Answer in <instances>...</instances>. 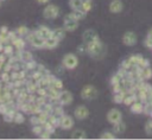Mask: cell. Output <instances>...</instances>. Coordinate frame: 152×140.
Instances as JSON below:
<instances>
[{
  "mask_svg": "<svg viewBox=\"0 0 152 140\" xmlns=\"http://www.w3.org/2000/svg\"><path fill=\"white\" fill-rule=\"evenodd\" d=\"M87 50H88L89 53H91L96 58L102 57L104 55V52H106V47L101 44V42H99V39H95L91 43L87 44Z\"/></svg>",
  "mask_w": 152,
  "mask_h": 140,
  "instance_id": "cell-1",
  "label": "cell"
},
{
  "mask_svg": "<svg viewBox=\"0 0 152 140\" xmlns=\"http://www.w3.org/2000/svg\"><path fill=\"white\" fill-rule=\"evenodd\" d=\"M26 42H28L33 47L36 49H40V47H44V40L40 36H38L34 31L33 32H28L26 36Z\"/></svg>",
  "mask_w": 152,
  "mask_h": 140,
  "instance_id": "cell-2",
  "label": "cell"
},
{
  "mask_svg": "<svg viewBox=\"0 0 152 140\" xmlns=\"http://www.w3.org/2000/svg\"><path fill=\"white\" fill-rule=\"evenodd\" d=\"M58 14H59V8L56 5H48L43 9V15L46 19H55L58 17Z\"/></svg>",
  "mask_w": 152,
  "mask_h": 140,
  "instance_id": "cell-3",
  "label": "cell"
},
{
  "mask_svg": "<svg viewBox=\"0 0 152 140\" xmlns=\"http://www.w3.org/2000/svg\"><path fill=\"white\" fill-rule=\"evenodd\" d=\"M62 63H63L64 68H66V69H74V68L77 66V64H78V59H77V57H76L75 55H72V53H68V55L64 56Z\"/></svg>",
  "mask_w": 152,
  "mask_h": 140,
  "instance_id": "cell-4",
  "label": "cell"
},
{
  "mask_svg": "<svg viewBox=\"0 0 152 140\" xmlns=\"http://www.w3.org/2000/svg\"><path fill=\"white\" fill-rule=\"evenodd\" d=\"M81 96L84 100H93V98H95L97 96V90L93 85H87V87H84L82 89Z\"/></svg>",
  "mask_w": 152,
  "mask_h": 140,
  "instance_id": "cell-5",
  "label": "cell"
},
{
  "mask_svg": "<svg viewBox=\"0 0 152 140\" xmlns=\"http://www.w3.org/2000/svg\"><path fill=\"white\" fill-rule=\"evenodd\" d=\"M57 100H58L59 104H62V106H64V104H70L71 101H72V95H71L70 91H68V90L59 91Z\"/></svg>",
  "mask_w": 152,
  "mask_h": 140,
  "instance_id": "cell-6",
  "label": "cell"
},
{
  "mask_svg": "<svg viewBox=\"0 0 152 140\" xmlns=\"http://www.w3.org/2000/svg\"><path fill=\"white\" fill-rule=\"evenodd\" d=\"M77 20L74 19L70 14L64 18V30L65 31H74L77 28Z\"/></svg>",
  "mask_w": 152,
  "mask_h": 140,
  "instance_id": "cell-7",
  "label": "cell"
},
{
  "mask_svg": "<svg viewBox=\"0 0 152 140\" xmlns=\"http://www.w3.org/2000/svg\"><path fill=\"white\" fill-rule=\"evenodd\" d=\"M58 126H61V127L64 128V129H69V128H71V127L74 126V120H72V117L69 116V115H62V116L59 117V123H58Z\"/></svg>",
  "mask_w": 152,
  "mask_h": 140,
  "instance_id": "cell-8",
  "label": "cell"
},
{
  "mask_svg": "<svg viewBox=\"0 0 152 140\" xmlns=\"http://www.w3.org/2000/svg\"><path fill=\"white\" fill-rule=\"evenodd\" d=\"M107 119L110 123H115V122H119L121 121V113L118 110V109H112L108 115H107Z\"/></svg>",
  "mask_w": 152,
  "mask_h": 140,
  "instance_id": "cell-9",
  "label": "cell"
},
{
  "mask_svg": "<svg viewBox=\"0 0 152 140\" xmlns=\"http://www.w3.org/2000/svg\"><path fill=\"white\" fill-rule=\"evenodd\" d=\"M88 114H89V110H88V108H86L84 106H78V107L75 109V116H76V119H78V120L86 119V117L88 116Z\"/></svg>",
  "mask_w": 152,
  "mask_h": 140,
  "instance_id": "cell-10",
  "label": "cell"
},
{
  "mask_svg": "<svg viewBox=\"0 0 152 140\" xmlns=\"http://www.w3.org/2000/svg\"><path fill=\"white\" fill-rule=\"evenodd\" d=\"M34 32H36L38 36H40L43 39H46V38H49V37L52 36V31H51L49 27H46V26H39Z\"/></svg>",
  "mask_w": 152,
  "mask_h": 140,
  "instance_id": "cell-11",
  "label": "cell"
},
{
  "mask_svg": "<svg viewBox=\"0 0 152 140\" xmlns=\"http://www.w3.org/2000/svg\"><path fill=\"white\" fill-rule=\"evenodd\" d=\"M97 39V36H96V32L93 31V30H88L83 33V40H84V45L91 43L93 40Z\"/></svg>",
  "mask_w": 152,
  "mask_h": 140,
  "instance_id": "cell-12",
  "label": "cell"
},
{
  "mask_svg": "<svg viewBox=\"0 0 152 140\" xmlns=\"http://www.w3.org/2000/svg\"><path fill=\"white\" fill-rule=\"evenodd\" d=\"M122 40H124V43H125L126 45H133V44H135V42H137V36H135V33H133V32H126V33L124 34Z\"/></svg>",
  "mask_w": 152,
  "mask_h": 140,
  "instance_id": "cell-13",
  "label": "cell"
},
{
  "mask_svg": "<svg viewBox=\"0 0 152 140\" xmlns=\"http://www.w3.org/2000/svg\"><path fill=\"white\" fill-rule=\"evenodd\" d=\"M13 46H14V49L15 50H23V49H25V45H26V40L24 39V37H17L12 43H11Z\"/></svg>",
  "mask_w": 152,
  "mask_h": 140,
  "instance_id": "cell-14",
  "label": "cell"
},
{
  "mask_svg": "<svg viewBox=\"0 0 152 140\" xmlns=\"http://www.w3.org/2000/svg\"><path fill=\"white\" fill-rule=\"evenodd\" d=\"M109 9L113 13H119L122 11V2L120 0H113L109 5Z\"/></svg>",
  "mask_w": 152,
  "mask_h": 140,
  "instance_id": "cell-15",
  "label": "cell"
},
{
  "mask_svg": "<svg viewBox=\"0 0 152 140\" xmlns=\"http://www.w3.org/2000/svg\"><path fill=\"white\" fill-rule=\"evenodd\" d=\"M58 39H56L55 37H49V38H46L45 40H44V47H46V49H53V47H56L57 45H58Z\"/></svg>",
  "mask_w": 152,
  "mask_h": 140,
  "instance_id": "cell-16",
  "label": "cell"
},
{
  "mask_svg": "<svg viewBox=\"0 0 152 140\" xmlns=\"http://www.w3.org/2000/svg\"><path fill=\"white\" fill-rule=\"evenodd\" d=\"M14 51H15L14 46H13L11 43H6V44H4V47H2V51H1V52H2L6 57H10V56H13Z\"/></svg>",
  "mask_w": 152,
  "mask_h": 140,
  "instance_id": "cell-17",
  "label": "cell"
},
{
  "mask_svg": "<svg viewBox=\"0 0 152 140\" xmlns=\"http://www.w3.org/2000/svg\"><path fill=\"white\" fill-rule=\"evenodd\" d=\"M25 121V115L23 112L20 110H15L14 115H13V122L14 123H23Z\"/></svg>",
  "mask_w": 152,
  "mask_h": 140,
  "instance_id": "cell-18",
  "label": "cell"
},
{
  "mask_svg": "<svg viewBox=\"0 0 152 140\" xmlns=\"http://www.w3.org/2000/svg\"><path fill=\"white\" fill-rule=\"evenodd\" d=\"M31 59H33L32 58V53L30 51H26V50L23 49L20 51V61L21 62H27V61H31Z\"/></svg>",
  "mask_w": 152,
  "mask_h": 140,
  "instance_id": "cell-19",
  "label": "cell"
},
{
  "mask_svg": "<svg viewBox=\"0 0 152 140\" xmlns=\"http://www.w3.org/2000/svg\"><path fill=\"white\" fill-rule=\"evenodd\" d=\"M86 138H87V134L82 129H76L71 134V139H86Z\"/></svg>",
  "mask_w": 152,
  "mask_h": 140,
  "instance_id": "cell-20",
  "label": "cell"
},
{
  "mask_svg": "<svg viewBox=\"0 0 152 140\" xmlns=\"http://www.w3.org/2000/svg\"><path fill=\"white\" fill-rule=\"evenodd\" d=\"M28 32H30V30H28L26 26H24V25H20V26L15 30V33H17L19 37H25Z\"/></svg>",
  "mask_w": 152,
  "mask_h": 140,
  "instance_id": "cell-21",
  "label": "cell"
},
{
  "mask_svg": "<svg viewBox=\"0 0 152 140\" xmlns=\"http://www.w3.org/2000/svg\"><path fill=\"white\" fill-rule=\"evenodd\" d=\"M49 87H52V88H55V89H57V90H61V89L63 88V83H62L61 79L53 78V79L50 82V85H49Z\"/></svg>",
  "mask_w": 152,
  "mask_h": 140,
  "instance_id": "cell-22",
  "label": "cell"
},
{
  "mask_svg": "<svg viewBox=\"0 0 152 140\" xmlns=\"http://www.w3.org/2000/svg\"><path fill=\"white\" fill-rule=\"evenodd\" d=\"M114 125V132L115 133H122L125 131V123L122 121H119V122H115L113 123Z\"/></svg>",
  "mask_w": 152,
  "mask_h": 140,
  "instance_id": "cell-23",
  "label": "cell"
},
{
  "mask_svg": "<svg viewBox=\"0 0 152 140\" xmlns=\"http://www.w3.org/2000/svg\"><path fill=\"white\" fill-rule=\"evenodd\" d=\"M52 37H55L56 39L61 40V39L64 37V30H62V28H56V30H53V31H52Z\"/></svg>",
  "mask_w": 152,
  "mask_h": 140,
  "instance_id": "cell-24",
  "label": "cell"
},
{
  "mask_svg": "<svg viewBox=\"0 0 152 140\" xmlns=\"http://www.w3.org/2000/svg\"><path fill=\"white\" fill-rule=\"evenodd\" d=\"M43 132V125L42 123H37V125H32V133L34 135H38Z\"/></svg>",
  "mask_w": 152,
  "mask_h": 140,
  "instance_id": "cell-25",
  "label": "cell"
},
{
  "mask_svg": "<svg viewBox=\"0 0 152 140\" xmlns=\"http://www.w3.org/2000/svg\"><path fill=\"white\" fill-rule=\"evenodd\" d=\"M0 79L4 82V83H7L11 81V75L8 71H0Z\"/></svg>",
  "mask_w": 152,
  "mask_h": 140,
  "instance_id": "cell-26",
  "label": "cell"
},
{
  "mask_svg": "<svg viewBox=\"0 0 152 140\" xmlns=\"http://www.w3.org/2000/svg\"><path fill=\"white\" fill-rule=\"evenodd\" d=\"M132 112L133 113H140L141 110H142V104L141 103H139V102H134L133 104H132Z\"/></svg>",
  "mask_w": 152,
  "mask_h": 140,
  "instance_id": "cell-27",
  "label": "cell"
},
{
  "mask_svg": "<svg viewBox=\"0 0 152 140\" xmlns=\"http://www.w3.org/2000/svg\"><path fill=\"white\" fill-rule=\"evenodd\" d=\"M70 6H71L74 9H81L82 1H81V0H70Z\"/></svg>",
  "mask_w": 152,
  "mask_h": 140,
  "instance_id": "cell-28",
  "label": "cell"
},
{
  "mask_svg": "<svg viewBox=\"0 0 152 140\" xmlns=\"http://www.w3.org/2000/svg\"><path fill=\"white\" fill-rule=\"evenodd\" d=\"M142 74H141V77L142 78H145V79H148L151 76H152V72H151V69H148V68H146V69H142V71H141Z\"/></svg>",
  "mask_w": 152,
  "mask_h": 140,
  "instance_id": "cell-29",
  "label": "cell"
},
{
  "mask_svg": "<svg viewBox=\"0 0 152 140\" xmlns=\"http://www.w3.org/2000/svg\"><path fill=\"white\" fill-rule=\"evenodd\" d=\"M7 37H8L10 43H12V42L18 37V34L15 33V31H10V30H8V32H7Z\"/></svg>",
  "mask_w": 152,
  "mask_h": 140,
  "instance_id": "cell-30",
  "label": "cell"
},
{
  "mask_svg": "<svg viewBox=\"0 0 152 140\" xmlns=\"http://www.w3.org/2000/svg\"><path fill=\"white\" fill-rule=\"evenodd\" d=\"M7 109H8L7 104H6L5 102H0V114H1V115H4V114L7 112Z\"/></svg>",
  "mask_w": 152,
  "mask_h": 140,
  "instance_id": "cell-31",
  "label": "cell"
},
{
  "mask_svg": "<svg viewBox=\"0 0 152 140\" xmlns=\"http://www.w3.org/2000/svg\"><path fill=\"white\" fill-rule=\"evenodd\" d=\"M30 122H31L32 125H37V123H39L38 115H37V114H32V116H31V119H30Z\"/></svg>",
  "mask_w": 152,
  "mask_h": 140,
  "instance_id": "cell-32",
  "label": "cell"
},
{
  "mask_svg": "<svg viewBox=\"0 0 152 140\" xmlns=\"http://www.w3.org/2000/svg\"><path fill=\"white\" fill-rule=\"evenodd\" d=\"M39 136H40L42 139H49V138L51 136V133H49L48 131H44V129H43V132L39 134Z\"/></svg>",
  "mask_w": 152,
  "mask_h": 140,
  "instance_id": "cell-33",
  "label": "cell"
},
{
  "mask_svg": "<svg viewBox=\"0 0 152 140\" xmlns=\"http://www.w3.org/2000/svg\"><path fill=\"white\" fill-rule=\"evenodd\" d=\"M145 128H146V133L151 135V134H152V120L146 123V127H145Z\"/></svg>",
  "mask_w": 152,
  "mask_h": 140,
  "instance_id": "cell-34",
  "label": "cell"
},
{
  "mask_svg": "<svg viewBox=\"0 0 152 140\" xmlns=\"http://www.w3.org/2000/svg\"><path fill=\"white\" fill-rule=\"evenodd\" d=\"M101 139H114V135L112 134V133H103L102 135H101Z\"/></svg>",
  "mask_w": 152,
  "mask_h": 140,
  "instance_id": "cell-35",
  "label": "cell"
},
{
  "mask_svg": "<svg viewBox=\"0 0 152 140\" xmlns=\"http://www.w3.org/2000/svg\"><path fill=\"white\" fill-rule=\"evenodd\" d=\"M8 32V28H7V26H1L0 27V33H7Z\"/></svg>",
  "mask_w": 152,
  "mask_h": 140,
  "instance_id": "cell-36",
  "label": "cell"
},
{
  "mask_svg": "<svg viewBox=\"0 0 152 140\" xmlns=\"http://www.w3.org/2000/svg\"><path fill=\"white\" fill-rule=\"evenodd\" d=\"M38 4H42V5H44V4H48L49 2V0H36Z\"/></svg>",
  "mask_w": 152,
  "mask_h": 140,
  "instance_id": "cell-37",
  "label": "cell"
},
{
  "mask_svg": "<svg viewBox=\"0 0 152 140\" xmlns=\"http://www.w3.org/2000/svg\"><path fill=\"white\" fill-rule=\"evenodd\" d=\"M2 47H4V44H2V43H1V42H0V52H1V51H2Z\"/></svg>",
  "mask_w": 152,
  "mask_h": 140,
  "instance_id": "cell-38",
  "label": "cell"
},
{
  "mask_svg": "<svg viewBox=\"0 0 152 140\" xmlns=\"http://www.w3.org/2000/svg\"><path fill=\"white\" fill-rule=\"evenodd\" d=\"M82 2H90V0H81Z\"/></svg>",
  "mask_w": 152,
  "mask_h": 140,
  "instance_id": "cell-39",
  "label": "cell"
},
{
  "mask_svg": "<svg viewBox=\"0 0 152 140\" xmlns=\"http://www.w3.org/2000/svg\"><path fill=\"white\" fill-rule=\"evenodd\" d=\"M151 103H152V94H151Z\"/></svg>",
  "mask_w": 152,
  "mask_h": 140,
  "instance_id": "cell-40",
  "label": "cell"
}]
</instances>
